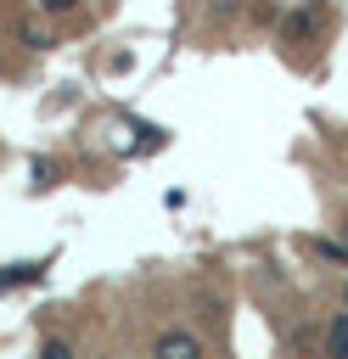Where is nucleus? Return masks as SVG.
Returning <instances> with one entry per match:
<instances>
[{"mask_svg":"<svg viewBox=\"0 0 348 359\" xmlns=\"http://www.w3.org/2000/svg\"><path fill=\"white\" fill-rule=\"evenodd\" d=\"M152 359H202V342H196L191 331H163Z\"/></svg>","mask_w":348,"mask_h":359,"instance_id":"f257e3e1","label":"nucleus"},{"mask_svg":"<svg viewBox=\"0 0 348 359\" xmlns=\"http://www.w3.org/2000/svg\"><path fill=\"white\" fill-rule=\"evenodd\" d=\"M326 359H348V314L331 320V331H326Z\"/></svg>","mask_w":348,"mask_h":359,"instance_id":"f03ea898","label":"nucleus"},{"mask_svg":"<svg viewBox=\"0 0 348 359\" xmlns=\"http://www.w3.org/2000/svg\"><path fill=\"white\" fill-rule=\"evenodd\" d=\"M309 28H314V22H309V17H286V39H303V34H309Z\"/></svg>","mask_w":348,"mask_h":359,"instance_id":"7ed1b4c3","label":"nucleus"},{"mask_svg":"<svg viewBox=\"0 0 348 359\" xmlns=\"http://www.w3.org/2000/svg\"><path fill=\"white\" fill-rule=\"evenodd\" d=\"M39 359H73V348H67V342H45V348H39Z\"/></svg>","mask_w":348,"mask_h":359,"instance_id":"20e7f679","label":"nucleus"},{"mask_svg":"<svg viewBox=\"0 0 348 359\" xmlns=\"http://www.w3.org/2000/svg\"><path fill=\"white\" fill-rule=\"evenodd\" d=\"M39 6H45V11H67L73 0H39Z\"/></svg>","mask_w":348,"mask_h":359,"instance_id":"39448f33","label":"nucleus"},{"mask_svg":"<svg viewBox=\"0 0 348 359\" xmlns=\"http://www.w3.org/2000/svg\"><path fill=\"white\" fill-rule=\"evenodd\" d=\"M342 252H348V224H342Z\"/></svg>","mask_w":348,"mask_h":359,"instance_id":"423d86ee","label":"nucleus"}]
</instances>
